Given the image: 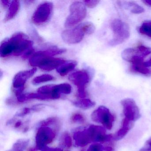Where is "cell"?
Masks as SVG:
<instances>
[{"instance_id": "cell-14", "label": "cell", "mask_w": 151, "mask_h": 151, "mask_svg": "<svg viewBox=\"0 0 151 151\" xmlns=\"http://www.w3.org/2000/svg\"><path fill=\"white\" fill-rule=\"evenodd\" d=\"M20 1H11L8 12L4 20L5 22H7L13 19L16 16L20 9Z\"/></svg>"}, {"instance_id": "cell-8", "label": "cell", "mask_w": 151, "mask_h": 151, "mask_svg": "<svg viewBox=\"0 0 151 151\" xmlns=\"http://www.w3.org/2000/svg\"><path fill=\"white\" fill-rule=\"evenodd\" d=\"M53 4L45 2L40 4L37 8L32 16V21L36 24H41L46 22L52 12Z\"/></svg>"}, {"instance_id": "cell-22", "label": "cell", "mask_w": 151, "mask_h": 151, "mask_svg": "<svg viewBox=\"0 0 151 151\" xmlns=\"http://www.w3.org/2000/svg\"><path fill=\"white\" fill-rule=\"evenodd\" d=\"M136 51L137 56H139L142 58H144L151 53V48L144 45L138 46L136 49Z\"/></svg>"}, {"instance_id": "cell-4", "label": "cell", "mask_w": 151, "mask_h": 151, "mask_svg": "<svg viewBox=\"0 0 151 151\" xmlns=\"http://www.w3.org/2000/svg\"><path fill=\"white\" fill-rule=\"evenodd\" d=\"M69 15L65 23L66 28H69L82 22L86 16L87 10L84 4L79 1L73 2L70 7Z\"/></svg>"}, {"instance_id": "cell-1", "label": "cell", "mask_w": 151, "mask_h": 151, "mask_svg": "<svg viewBox=\"0 0 151 151\" xmlns=\"http://www.w3.org/2000/svg\"><path fill=\"white\" fill-rule=\"evenodd\" d=\"M33 42L23 33L18 32L4 40L0 47L1 57L20 56L32 47Z\"/></svg>"}, {"instance_id": "cell-11", "label": "cell", "mask_w": 151, "mask_h": 151, "mask_svg": "<svg viewBox=\"0 0 151 151\" xmlns=\"http://www.w3.org/2000/svg\"><path fill=\"white\" fill-rule=\"evenodd\" d=\"M86 34L81 24L73 29L65 30L62 33L61 37L65 43L76 44L81 42Z\"/></svg>"}, {"instance_id": "cell-9", "label": "cell", "mask_w": 151, "mask_h": 151, "mask_svg": "<svg viewBox=\"0 0 151 151\" xmlns=\"http://www.w3.org/2000/svg\"><path fill=\"white\" fill-rule=\"evenodd\" d=\"M37 70L36 68H33L29 70L20 71L16 75L13 80V86L17 97L22 94L26 81L34 75Z\"/></svg>"}, {"instance_id": "cell-25", "label": "cell", "mask_w": 151, "mask_h": 151, "mask_svg": "<svg viewBox=\"0 0 151 151\" xmlns=\"http://www.w3.org/2000/svg\"><path fill=\"white\" fill-rule=\"evenodd\" d=\"M104 147L102 145L98 143H93L91 145L87 151H103Z\"/></svg>"}, {"instance_id": "cell-35", "label": "cell", "mask_w": 151, "mask_h": 151, "mask_svg": "<svg viewBox=\"0 0 151 151\" xmlns=\"http://www.w3.org/2000/svg\"><path fill=\"white\" fill-rule=\"evenodd\" d=\"M10 1H7V0H2V1H1V4H2V5H3L4 6H8L9 5V3H10Z\"/></svg>"}, {"instance_id": "cell-37", "label": "cell", "mask_w": 151, "mask_h": 151, "mask_svg": "<svg viewBox=\"0 0 151 151\" xmlns=\"http://www.w3.org/2000/svg\"><path fill=\"white\" fill-rule=\"evenodd\" d=\"M145 65L147 67H149L151 66V58L148 61L145 62Z\"/></svg>"}, {"instance_id": "cell-23", "label": "cell", "mask_w": 151, "mask_h": 151, "mask_svg": "<svg viewBox=\"0 0 151 151\" xmlns=\"http://www.w3.org/2000/svg\"><path fill=\"white\" fill-rule=\"evenodd\" d=\"M56 90L60 94H69L71 92V86L68 83L55 85Z\"/></svg>"}, {"instance_id": "cell-10", "label": "cell", "mask_w": 151, "mask_h": 151, "mask_svg": "<svg viewBox=\"0 0 151 151\" xmlns=\"http://www.w3.org/2000/svg\"><path fill=\"white\" fill-rule=\"evenodd\" d=\"M121 104L123 107L124 118L133 122L140 118L139 109L134 100L124 99L121 101Z\"/></svg>"}, {"instance_id": "cell-5", "label": "cell", "mask_w": 151, "mask_h": 151, "mask_svg": "<svg viewBox=\"0 0 151 151\" xmlns=\"http://www.w3.org/2000/svg\"><path fill=\"white\" fill-rule=\"evenodd\" d=\"M93 122L101 124L104 128L110 130L114 122V116L106 107L101 106L93 111L91 115Z\"/></svg>"}, {"instance_id": "cell-13", "label": "cell", "mask_w": 151, "mask_h": 151, "mask_svg": "<svg viewBox=\"0 0 151 151\" xmlns=\"http://www.w3.org/2000/svg\"><path fill=\"white\" fill-rule=\"evenodd\" d=\"M133 126L132 122L124 118L123 120L122 126L114 136L116 140H120L124 137Z\"/></svg>"}, {"instance_id": "cell-21", "label": "cell", "mask_w": 151, "mask_h": 151, "mask_svg": "<svg viewBox=\"0 0 151 151\" xmlns=\"http://www.w3.org/2000/svg\"><path fill=\"white\" fill-rule=\"evenodd\" d=\"M138 31L142 35L151 38V22L144 23L139 28Z\"/></svg>"}, {"instance_id": "cell-2", "label": "cell", "mask_w": 151, "mask_h": 151, "mask_svg": "<svg viewBox=\"0 0 151 151\" xmlns=\"http://www.w3.org/2000/svg\"><path fill=\"white\" fill-rule=\"evenodd\" d=\"M66 51L64 49L53 48L39 51L35 53L30 58L29 62L32 67H38L43 70L51 71L67 62L65 60L53 57L63 53Z\"/></svg>"}, {"instance_id": "cell-39", "label": "cell", "mask_w": 151, "mask_h": 151, "mask_svg": "<svg viewBox=\"0 0 151 151\" xmlns=\"http://www.w3.org/2000/svg\"><path fill=\"white\" fill-rule=\"evenodd\" d=\"M69 151V150H66V151Z\"/></svg>"}, {"instance_id": "cell-6", "label": "cell", "mask_w": 151, "mask_h": 151, "mask_svg": "<svg viewBox=\"0 0 151 151\" xmlns=\"http://www.w3.org/2000/svg\"><path fill=\"white\" fill-rule=\"evenodd\" d=\"M55 134L48 126H40L36 135V145L34 148L36 151L41 150L54 139Z\"/></svg>"}, {"instance_id": "cell-36", "label": "cell", "mask_w": 151, "mask_h": 151, "mask_svg": "<svg viewBox=\"0 0 151 151\" xmlns=\"http://www.w3.org/2000/svg\"><path fill=\"white\" fill-rule=\"evenodd\" d=\"M142 2L146 6L151 7V0H144Z\"/></svg>"}, {"instance_id": "cell-29", "label": "cell", "mask_w": 151, "mask_h": 151, "mask_svg": "<svg viewBox=\"0 0 151 151\" xmlns=\"http://www.w3.org/2000/svg\"><path fill=\"white\" fill-rule=\"evenodd\" d=\"M31 109L29 108H24L22 109V110L17 113L16 116H23L29 114L31 111Z\"/></svg>"}, {"instance_id": "cell-17", "label": "cell", "mask_w": 151, "mask_h": 151, "mask_svg": "<svg viewBox=\"0 0 151 151\" xmlns=\"http://www.w3.org/2000/svg\"><path fill=\"white\" fill-rule=\"evenodd\" d=\"M74 104L78 107L86 109L91 108L94 106L95 103L89 99H83L81 100L75 101Z\"/></svg>"}, {"instance_id": "cell-3", "label": "cell", "mask_w": 151, "mask_h": 151, "mask_svg": "<svg viewBox=\"0 0 151 151\" xmlns=\"http://www.w3.org/2000/svg\"><path fill=\"white\" fill-rule=\"evenodd\" d=\"M111 29L114 33V38L109 42V45L114 46L123 43L130 36L129 25L120 19H115L111 22Z\"/></svg>"}, {"instance_id": "cell-12", "label": "cell", "mask_w": 151, "mask_h": 151, "mask_svg": "<svg viewBox=\"0 0 151 151\" xmlns=\"http://www.w3.org/2000/svg\"><path fill=\"white\" fill-rule=\"evenodd\" d=\"M131 70L134 72H137L146 76H151V69L145 65L143 58L135 56L131 62Z\"/></svg>"}, {"instance_id": "cell-24", "label": "cell", "mask_w": 151, "mask_h": 151, "mask_svg": "<svg viewBox=\"0 0 151 151\" xmlns=\"http://www.w3.org/2000/svg\"><path fill=\"white\" fill-rule=\"evenodd\" d=\"M63 143L67 147H71L72 146V139L68 133H65L63 137Z\"/></svg>"}, {"instance_id": "cell-18", "label": "cell", "mask_w": 151, "mask_h": 151, "mask_svg": "<svg viewBox=\"0 0 151 151\" xmlns=\"http://www.w3.org/2000/svg\"><path fill=\"white\" fill-rule=\"evenodd\" d=\"M137 56L136 49L129 48L125 49L123 51L122 54V58L124 60L131 62L132 59Z\"/></svg>"}, {"instance_id": "cell-31", "label": "cell", "mask_w": 151, "mask_h": 151, "mask_svg": "<svg viewBox=\"0 0 151 151\" xmlns=\"http://www.w3.org/2000/svg\"><path fill=\"white\" fill-rule=\"evenodd\" d=\"M35 50L32 48V47H31L29 49H28L25 53L23 55L24 58H28L29 57L30 58L35 53Z\"/></svg>"}, {"instance_id": "cell-26", "label": "cell", "mask_w": 151, "mask_h": 151, "mask_svg": "<svg viewBox=\"0 0 151 151\" xmlns=\"http://www.w3.org/2000/svg\"><path fill=\"white\" fill-rule=\"evenodd\" d=\"M56 122H57V118L55 117H51L42 121L40 123V126H47L49 125L55 123Z\"/></svg>"}, {"instance_id": "cell-15", "label": "cell", "mask_w": 151, "mask_h": 151, "mask_svg": "<svg viewBox=\"0 0 151 151\" xmlns=\"http://www.w3.org/2000/svg\"><path fill=\"white\" fill-rule=\"evenodd\" d=\"M77 65L75 61H67L56 68V70L60 76H65L73 70Z\"/></svg>"}, {"instance_id": "cell-7", "label": "cell", "mask_w": 151, "mask_h": 151, "mask_svg": "<svg viewBox=\"0 0 151 151\" xmlns=\"http://www.w3.org/2000/svg\"><path fill=\"white\" fill-rule=\"evenodd\" d=\"M69 79L77 87L78 96L82 99L85 98L86 86L90 81L88 73L84 70L76 71L69 76Z\"/></svg>"}, {"instance_id": "cell-27", "label": "cell", "mask_w": 151, "mask_h": 151, "mask_svg": "<svg viewBox=\"0 0 151 151\" xmlns=\"http://www.w3.org/2000/svg\"><path fill=\"white\" fill-rule=\"evenodd\" d=\"M71 120L74 122H84L85 118L83 115L77 113L72 116Z\"/></svg>"}, {"instance_id": "cell-33", "label": "cell", "mask_w": 151, "mask_h": 151, "mask_svg": "<svg viewBox=\"0 0 151 151\" xmlns=\"http://www.w3.org/2000/svg\"><path fill=\"white\" fill-rule=\"evenodd\" d=\"M43 108H44L43 105H37L33 106L32 107V108L31 109V110H32V111L37 112V111H40Z\"/></svg>"}, {"instance_id": "cell-38", "label": "cell", "mask_w": 151, "mask_h": 151, "mask_svg": "<svg viewBox=\"0 0 151 151\" xmlns=\"http://www.w3.org/2000/svg\"><path fill=\"white\" fill-rule=\"evenodd\" d=\"M104 150L106 151H112L113 148L110 147H104Z\"/></svg>"}, {"instance_id": "cell-34", "label": "cell", "mask_w": 151, "mask_h": 151, "mask_svg": "<svg viewBox=\"0 0 151 151\" xmlns=\"http://www.w3.org/2000/svg\"><path fill=\"white\" fill-rule=\"evenodd\" d=\"M22 123L21 121H18L17 122H16L14 125V127L17 129V128H20L22 126Z\"/></svg>"}, {"instance_id": "cell-16", "label": "cell", "mask_w": 151, "mask_h": 151, "mask_svg": "<svg viewBox=\"0 0 151 151\" xmlns=\"http://www.w3.org/2000/svg\"><path fill=\"white\" fill-rule=\"evenodd\" d=\"M29 139H18L13 145L12 148L6 151H24L29 144Z\"/></svg>"}, {"instance_id": "cell-20", "label": "cell", "mask_w": 151, "mask_h": 151, "mask_svg": "<svg viewBox=\"0 0 151 151\" xmlns=\"http://www.w3.org/2000/svg\"><path fill=\"white\" fill-rule=\"evenodd\" d=\"M54 77L48 74H45L35 78L32 80V83L34 85H37L41 83L52 81Z\"/></svg>"}, {"instance_id": "cell-32", "label": "cell", "mask_w": 151, "mask_h": 151, "mask_svg": "<svg viewBox=\"0 0 151 151\" xmlns=\"http://www.w3.org/2000/svg\"><path fill=\"white\" fill-rule=\"evenodd\" d=\"M41 151H63L62 148L60 147H50L46 146L42 148Z\"/></svg>"}, {"instance_id": "cell-30", "label": "cell", "mask_w": 151, "mask_h": 151, "mask_svg": "<svg viewBox=\"0 0 151 151\" xmlns=\"http://www.w3.org/2000/svg\"><path fill=\"white\" fill-rule=\"evenodd\" d=\"M139 151H151V137L147 140L144 146Z\"/></svg>"}, {"instance_id": "cell-19", "label": "cell", "mask_w": 151, "mask_h": 151, "mask_svg": "<svg viewBox=\"0 0 151 151\" xmlns=\"http://www.w3.org/2000/svg\"><path fill=\"white\" fill-rule=\"evenodd\" d=\"M125 7L129 9L131 13L134 14H140L145 12V9L141 6L134 2H129L124 4Z\"/></svg>"}, {"instance_id": "cell-28", "label": "cell", "mask_w": 151, "mask_h": 151, "mask_svg": "<svg viewBox=\"0 0 151 151\" xmlns=\"http://www.w3.org/2000/svg\"><path fill=\"white\" fill-rule=\"evenodd\" d=\"M99 1L97 0H86L83 2L86 6L90 8H93L98 5Z\"/></svg>"}]
</instances>
